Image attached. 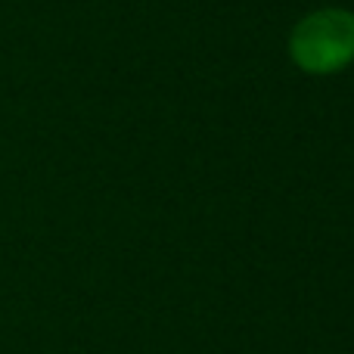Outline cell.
Listing matches in <instances>:
<instances>
[{
    "label": "cell",
    "mask_w": 354,
    "mask_h": 354,
    "mask_svg": "<svg viewBox=\"0 0 354 354\" xmlns=\"http://www.w3.org/2000/svg\"><path fill=\"white\" fill-rule=\"evenodd\" d=\"M289 53L295 66L314 75H330L354 59V12L317 10L292 28Z\"/></svg>",
    "instance_id": "cell-1"
}]
</instances>
